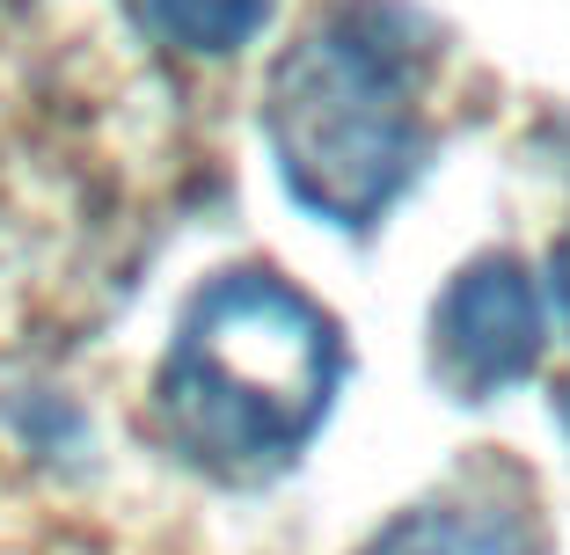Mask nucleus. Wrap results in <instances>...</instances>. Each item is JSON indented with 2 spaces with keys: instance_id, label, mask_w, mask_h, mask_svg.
Instances as JSON below:
<instances>
[{
  "instance_id": "obj_1",
  "label": "nucleus",
  "mask_w": 570,
  "mask_h": 555,
  "mask_svg": "<svg viewBox=\"0 0 570 555\" xmlns=\"http://www.w3.org/2000/svg\"><path fill=\"white\" fill-rule=\"evenodd\" d=\"M336 373V321L315 300L271 270H227L190 300L168 344L161 417L190 460L219 475H264L315 438Z\"/></svg>"
},
{
  "instance_id": "obj_2",
  "label": "nucleus",
  "mask_w": 570,
  "mask_h": 555,
  "mask_svg": "<svg viewBox=\"0 0 570 555\" xmlns=\"http://www.w3.org/2000/svg\"><path fill=\"white\" fill-rule=\"evenodd\" d=\"M264 132L285 190L330 227H373L424 161L417 67L373 8L330 16L278 59Z\"/></svg>"
},
{
  "instance_id": "obj_3",
  "label": "nucleus",
  "mask_w": 570,
  "mask_h": 555,
  "mask_svg": "<svg viewBox=\"0 0 570 555\" xmlns=\"http://www.w3.org/2000/svg\"><path fill=\"white\" fill-rule=\"evenodd\" d=\"M432 337H439L432 344L439 380L461 403H483L498 387L527 380L541 344H549V315H541V293L520 270V256H475L439 300Z\"/></svg>"
},
{
  "instance_id": "obj_4",
  "label": "nucleus",
  "mask_w": 570,
  "mask_h": 555,
  "mask_svg": "<svg viewBox=\"0 0 570 555\" xmlns=\"http://www.w3.org/2000/svg\"><path fill=\"white\" fill-rule=\"evenodd\" d=\"M366 555H534V541L498 505H424L403 512Z\"/></svg>"
},
{
  "instance_id": "obj_5",
  "label": "nucleus",
  "mask_w": 570,
  "mask_h": 555,
  "mask_svg": "<svg viewBox=\"0 0 570 555\" xmlns=\"http://www.w3.org/2000/svg\"><path fill=\"white\" fill-rule=\"evenodd\" d=\"M147 8H154V30H161L168 44L205 51V59L242 51L271 16V0H147Z\"/></svg>"
},
{
  "instance_id": "obj_6",
  "label": "nucleus",
  "mask_w": 570,
  "mask_h": 555,
  "mask_svg": "<svg viewBox=\"0 0 570 555\" xmlns=\"http://www.w3.org/2000/svg\"><path fill=\"white\" fill-rule=\"evenodd\" d=\"M549 300H556V315H563V329H570V235L556 241V256H549Z\"/></svg>"
},
{
  "instance_id": "obj_7",
  "label": "nucleus",
  "mask_w": 570,
  "mask_h": 555,
  "mask_svg": "<svg viewBox=\"0 0 570 555\" xmlns=\"http://www.w3.org/2000/svg\"><path fill=\"white\" fill-rule=\"evenodd\" d=\"M556 417H563V432H570V380L556 387Z\"/></svg>"
}]
</instances>
